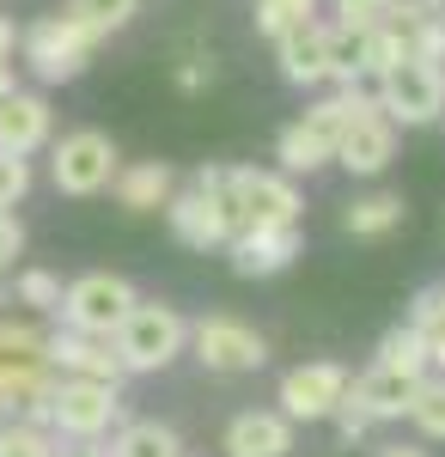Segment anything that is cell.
Segmentation results:
<instances>
[{
	"mask_svg": "<svg viewBox=\"0 0 445 457\" xmlns=\"http://www.w3.org/2000/svg\"><path fill=\"white\" fill-rule=\"evenodd\" d=\"M55 360H49V336L37 323H0V421L19 415L31 427H49V403H55Z\"/></svg>",
	"mask_w": 445,
	"mask_h": 457,
	"instance_id": "6da1fadb",
	"label": "cell"
},
{
	"mask_svg": "<svg viewBox=\"0 0 445 457\" xmlns=\"http://www.w3.org/2000/svg\"><path fill=\"white\" fill-rule=\"evenodd\" d=\"M196 177L214 183L232 232H244V226H299V213H306V202H299V189H293L287 171H244V165L220 171L214 165V171H196Z\"/></svg>",
	"mask_w": 445,
	"mask_h": 457,
	"instance_id": "7a4b0ae2",
	"label": "cell"
},
{
	"mask_svg": "<svg viewBox=\"0 0 445 457\" xmlns=\"http://www.w3.org/2000/svg\"><path fill=\"white\" fill-rule=\"evenodd\" d=\"M98 43H104V37L92 31V25H80L73 12H43L37 25H25V31H19L25 68H31L37 79H49V86H68V79H80Z\"/></svg>",
	"mask_w": 445,
	"mask_h": 457,
	"instance_id": "3957f363",
	"label": "cell"
},
{
	"mask_svg": "<svg viewBox=\"0 0 445 457\" xmlns=\"http://www.w3.org/2000/svg\"><path fill=\"white\" fill-rule=\"evenodd\" d=\"M183 348H189V323L172 305L135 299V312L122 317V329H116V353H122L129 372H165Z\"/></svg>",
	"mask_w": 445,
	"mask_h": 457,
	"instance_id": "277c9868",
	"label": "cell"
},
{
	"mask_svg": "<svg viewBox=\"0 0 445 457\" xmlns=\"http://www.w3.org/2000/svg\"><path fill=\"white\" fill-rule=\"evenodd\" d=\"M373 98H378V110H384L390 122L427 129V122L445 116V68H427V62L409 55V62H397L390 73L373 79Z\"/></svg>",
	"mask_w": 445,
	"mask_h": 457,
	"instance_id": "5b68a950",
	"label": "cell"
},
{
	"mask_svg": "<svg viewBox=\"0 0 445 457\" xmlns=\"http://www.w3.org/2000/svg\"><path fill=\"white\" fill-rule=\"evenodd\" d=\"M110 427H122V385L104 378H62L49 403V433L62 439H104Z\"/></svg>",
	"mask_w": 445,
	"mask_h": 457,
	"instance_id": "8992f818",
	"label": "cell"
},
{
	"mask_svg": "<svg viewBox=\"0 0 445 457\" xmlns=\"http://www.w3.org/2000/svg\"><path fill=\"white\" fill-rule=\"evenodd\" d=\"M135 299L140 293L122 281V275H80V281H68V293H62V323L116 342V329H122V317L135 312Z\"/></svg>",
	"mask_w": 445,
	"mask_h": 457,
	"instance_id": "52a82bcc",
	"label": "cell"
},
{
	"mask_svg": "<svg viewBox=\"0 0 445 457\" xmlns=\"http://www.w3.org/2000/svg\"><path fill=\"white\" fill-rule=\"evenodd\" d=\"M116 141L98 135V129H73L55 141V159H49V177H55V189L62 195H98L110 189V177H116Z\"/></svg>",
	"mask_w": 445,
	"mask_h": 457,
	"instance_id": "ba28073f",
	"label": "cell"
},
{
	"mask_svg": "<svg viewBox=\"0 0 445 457\" xmlns=\"http://www.w3.org/2000/svg\"><path fill=\"white\" fill-rule=\"evenodd\" d=\"M348 372L342 360H311V366H293L281 378V415L287 421H330L348 396Z\"/></svg>",
	"mask_w": 445,
	"mask_h": 457,
	"instance_id": "9c48e42d",
	"label": "cell"
},
{
	"mask_svg": "<svg viewBox=\"0 0 445 457\" xmlns=\"http://www.w3.org/2000/svg\"><path fill=\"white\" fill-rule=\"evenodd\" d=\"M189 348H196V360H202L207 372H256L263 360H269V342L250 329V323H239V317H202L196 329H189Z\"/></svg>",
	"mask_w": 445,
	"mask_h": 457,
	"instance_id": "30bf717a",
	"label": "cell"
},
{
	"mask_svg": "<svg viewBox=\"0 0 445 457\" xmlns=\"http://www.w3.org/2000/svg\"><path fill=\"white\" fill-rule=\"evenodd\" d=\"M165 226H172L177 245L189 250H226V238H232V220H226V208H220V195H214V183H189V189H172V202H165Z\"/></svg>",
	"mask_w": 445,
	"mask_h": 457,
	"instance_id": "8fae6325",
	"label": "cell"
},
{
	"mask_svg": "<svg viewBox=\"0 0 445 457\" xmlns=\"http://www.w3.org/2000/svg\"><path fill=\"white\" fill-rule=\"evenodd\" d=\"M49 360H55L62 378H104V385L129 378V366H122V353H116L110 336H86V329H68V323L49 336Z\"/></svg>",
	"mask_w": 445,
	"mask_h": 457,
	"instance_id": "7c38bea8",
	"label": "cell"
},
{
	"mask_svg": "<svg viewBox=\"0 0 445 457\" xmlns=\"http://www.w3.org/2000/svg\"><path fill=\"white\" fill-rule=\"evenodd\" d=\"M226 250H232V269L244 281H263V275H281L306 250V238H299V226H244L226 238Z\"/></svg>",
	"mask_w": 445,
	"mask_h": 457,
	"instance_id": "4fadbf2b",
	"label": "cell"
},
{
	"mask_svg": "<svg viewBox=\"0 0 445 457\" xmlns=\"http://www.w3.org/2000/svg\"><path fill=\"white\" fill-rule=\"evenodd\" d=\"M397 159V122L384 116V110H360L354 122H348V135L336 141V165L354 177H378L384 165Z\"/></svg>",
	"mask_w": 445,
	"mask_h": 457,
	"instance_id": "5bb4252c",
	"label": "cell"
},
{
	"mask_svg": "<svg viewBox=\"0 0 445 457\" xmlns=\"http://www.w3.org/2000/svg\"><path fill=\"white\" fill-rule=\"evenodd\" d=\"M415 372H397V366H384V360H373L360 378H348V403L354 409H366L373 421H403L415 403Z\"/></svg>",
	"mask_w": 445,
	"mask_h": 457,
	"instance_id": "9a60e30c",
	"label": "cell"
},
{
	"mask_svg": "<svg viewBox=\"0 0 445 457\" xmlns=\"http://www.w3.org/2000/svg\"><path fill=\"white\" fill-rule=\"evenodd\" d=\"M274 55H281V79L287 86H323L330 79V25H299V31L274 37Z\"/></svg>",
	"mask_w": 445,
	"mask_h": 457,
	"instance_id": "2e32d148",
	"label": "cell"
},
{
	"mask_svg": "<svg viewBox=\"0 0 445 457\" xmlns=\"http://www.w3.org/2000/svg\"><path fill=\"white\" fill-rule=\"evenodd\" d=\"M177 177L165 159H140V165H116V177H110V195H116V208L122 213H159L165 202H172Z\"/></svg>",
	"mask_w": 445,
	"mask_h": 457,
	"instance_id": "e0dca14e",
	"label": "cell"
},
{
	"mask_svg": "<svg viewBox=\"0 0 445 457\" xmlns=\"http://www.w3.org/2000/svg\"><path fill=\"white\" fill-rule=\"evenodd\" d=\"M293 452V421L281 409H250L226 427V457H287Z\"/></svg>",
	"mask_w": 445,
	"mask_h": 457,
	"instance_id": "ac0fdd59",
	"label": "cell"
},
{
	"mask_svg": "<svg viewBox=\"0 0 445 457\" xmlns=\"http://www.w3.org/2000/svg\"><path fill=\"white\" fill-rule=\"evenodd\" d=\"M43 141H49V104H43L37 92H19V86H13V92L0 98V146L31 159Z\"/></svg>",
	"mask_w": 445,
	"mask_h": 457,
	"instance_id": "d6986e66",
	"label": "cell"
},
{
	"mask_svg": "<svg viewBox=\"0 0 445 457\" xmlns=\"http://www.w3.org/2000/svg\"><path fill=\"white\" fill-rule=\"evenodd\" d=\"M274 159H281V171H287V177H311V171H323V165H336V146L299 116V122L274 141Z\"/></svg>",
	"mask_w": 445,
	"mask_h": 457,
	"instance_id": "ffe728a7",
	"label": "cell"
},
{
	"mask_svg": "<svg viewBox=\"0 0 445 457\" xmlns=\"http://www.w3.org/2000/svg\"><path fill=\"white\" fill-rule=\"evenodd\" d=\"M110 457H183V439L165 421H122Z\"/></svg>",
	"mask_w": 445,
	"mask_h": 457,
	"instance_id": "44dd1931",
	"label": "cell"
},
{
	"mask_svg": "<svg viewBox=\"0 0 445 457\" xmlns=\"http://www.w3.org/2000/svg\"><path fill=\"white\" fill-rule=\"evenodd\" d=\"M409 323L421 329V348H427V366L445 372V287H421L409 305Z\"/></svg>",
	"mask_w": 445,
	"mask_h": 457,
	"instance_id": "7402d4cb",
	"label": "cell"
},
{
	"mask_svg": "<svg viewBox=\"0 0 445 457\" xmlns=\"http://www.w3.org/2000/svg\"><path fill=\"white\" fill-rule=\"evenodd\" d=\"M342 226L354 238H384V232L403 226V195H360V202L342 213Z\"/></svg>",
	"mask_w": 445,
	"mask_h": 457,
	"instance_id": "603a6c76",
	"label": "cell"
},
{
	"mask_svg": "<svg viewBox=\"0 0 445 457\" xmlns=\"http://www.w3.org/2000/svg\"><path fill=\"white\" fill-rule=\"evenodd\" d=\"M330 79L336 86H366V31L330 25Z\"/></svg>",
	"mask_w": 445,
	"mask_h": 457,
	"instance_id": "cb8c5ba5",
	"label": "cell"
},
{
	"mask_svg": "<svg viewBox=\"0 0 445 457\" xmlns=\"http://www.w3.org/2000/svg\"><path fill=\"white\" fill-rule=\"evenodd\" d=\"M409 421L421 439H445V372H421V385H415V403H409Z\"/></svg>",
	"mask_w": 445,
	"mask_h": 457,
	"instance_id": "d4e9b609",
	"label": "cell"
},
{
	"mask_svg": "<svg viewBox=\"0 0 445 457\" xmlns=\"http://www.w3.org/2000/svg\"><path fill=\"white\" fill-rule=\"evenodd\" d=\"M378 360L384 366H397V372H427V348H421V329L415 323H397V329H384V342H378Z\"/></svg>",
	"mask_w": 445,
	"mask_h": 457,
	"instance_id": "484cf974",
	"label": "cell"
},
{
	"mask_svg": "<svg viewBox=\"0 0 445 457\" xmlns=\"http://www.w3.org/2000/svg\"><path fill=\"white\" fill-rule=\"evenodd\" d=\"M0 457H55V433L6 415V421H0Z\"/></svg>",
	"mask_w": 445,
	"mask_h": 457,
	"instance_id": "4316f807",
	"label": "cell"
},
{
	"mask_svg": "<svg viewBox=\"0 0 445 457\" xmlns=\"http://www.w3.org/2000/svg\"><path fill=\"white\" fill-rule=\"evenodd\" d=\"M317 19V0H256V31L263 37H287Z\"/></svg>",
	"mask_w": 445,
	"mask_h": 457,
	"instance_id": "83f0119b",
	"label": "cell"
},
{
	"mask_svg": "<svg viewBox=\"0 0 445 457\" xmlns=\"http://www.w3.org/2000/svg\"><path fill=\"white\" fill-rule=\"evenodd\" d=\"M68 12L80 19V25H92L98 37H110L140 12V0H68Z\"/></svg>",
	"mask_w": 445,
	"mask_h": 457,
	"instance_id": "f1b7e54d",
	"label": "cell"
},
{
	"mask_svg": "<svg viewBox=\"0 0 445 457\" xmlns=\"http://www.w3.org/2000/svg\"><path fill=\"white\" fill-rule=\"evenodd\" d=\"M409 55L427 62V68H445V12L440 6H427V12L409 25Z\"/></svg>",
	"mask_w": 445,
	"mask_h": 457,
	"instance_id": "f546056e",
	"label": "cell"
},
{
	"mask_svg": "<svg viewBox=\"0 0 445 457\" xmlns=\"http://www.w3.org/2000/svg\"><path fill=\"white\" fill-rule=\"evenodd\" d=\"M62 275H49V269H25L19 281H13V299L19 305H31V312H62Z\"/></svg>",
	"mask_w": 445,
	"mask_h": 457,
	"instance_id": "4dcf8cb0",
	"label": "cell"
},
{
	"mask_svg": "<svg viewBox=\"0 0 445 457\" xmlns=\"http://www.w3.org/2000/svg\"><path fill=\"white\" fill-rule=\"evenodd\" d=\"M25 189H31V159L0 146V208H19V202H25Z\"/></svg>",
	"mask_w": 445,
	"mask_h": 457,
	"instance_id": "1f68e13d",
	"label": "cell"
},
{
	"mask_svg": "<svg viewBox=\"0 0 445 457\" xmlns=\"http://www.w3.org/2000/svg\"><path fill=\"white\" fill-rule=\"evenodd\" d=\"M390 12H397V0H336V25H348V31H373Z\"/></svg>",
	"mask_w": 445,
	"mask_h": 457,
	"instance_id": "d6a6232c",
	"label": "cell"
},
{
	"mask_svg": "<svg viewBox=\"0 0 445 457\" xmlns=\"http://www.w3.org/2000/svg\"><path fill=\"white\" fill-rule=\"evenodd\" d=\"M330 421H336V427H342V439H348V445H354V439H366V433H373V415H366V409H354V403H348V396H342V409H336V415H330Z\"/></svg>",
	"mask_w": 445,
	"mask_h": 457,
	"instance_id": "836d02e7",
	"label": "cell"
},
{
	"mask_svg": "<svg viewBox=\"0 0 445 457\" xmlns=\"http://www.w3.org/2000/svg\"><path fill=\"white\" fill-rule=\"evenodd\" d=\"M19 250H25V226L0 208V269H13V256H19Z\"/></svg>",
	"mask_w": 445,
	"mask_h": 457,
	"instance_id": "e575fe53",
	"label": "cell"
},
{
	"mask_svg": "<svg viewBox=\"0 0 445 457\" xmlns=\"http://www.w3.org/2000/svg\"><path fill=\"white\" fill-rule=\"evenodd\" d=\"M207 79H214V68H207V62H183V68H177V86H183V92H202Z\"/></svg>",
	"mask_w": 445,
	"mask_h": 457,
	"instance_id": "d590c367",
	"label": "cell"
},
{
	"mask_svg": "<svg viewBox=\"0 0 445 457\" xmlns=\"http://www.w3.org/2000/svg\"><path fill=\"white\" fill-rule=\"evenodd\" d=\"M373 457H433L427 445H403V439H390V445H378Z\"/></svg>",
	"mask_w": 445,
	"mask_h": 457,
	"instance_id": "8d00e7d4",
	"label": "cell"
},
{
	"mask_svg": "<svg viewBox=\"0 0 445 457\" xmlns=\"http://www.w3.org/2000/svg\"><path fill=\"white\" fill-rule=\"evenodd\" d=\"M13 49H19V31H13V19L0 12V62H13Z\"/></svg>",
	"mask_w": 445,
	"mask_h": 457,
	"instance_id": "74e56055",
	"label": "cell"
},
{
	"mask_svg": "<svg viewBox=\"0 0 445 457\" xmlns=\"http://www.w3.org/2000/svg\"><path fill=\"white\" fill-rule=\"evenodd\" d=\"M55 457H110V452H98L92 439H73V452H62V445H55Z\"/></svg>",
	"mask_w": 445,
	"mask_h": 457,
	"instance_id": "f35d334b",
	"label": "cell"
},
{
	"mask_svg": "<svg viewBox=\"0 0 445 457\" xmlns=\"http://www.w3.org/2000/svg\"><path fill=\"white\" fill-rule=\"evenodd\" d=\"M6 92H13V68L0 62V98H6Z\"/></svg>",
	"mask_w": 445,
	"mask_h": 457,
	"instance_id": "ab89813d",
	"label": "cell"
},
{
	"mask_svg": "<svg viewBox=\"0 0 445 457\" xmlns=\"http://www.w3.org/2000/svg\"><path fill=\"white\" fill-rule=\"evenodd\" d=\"M433 6H445V0H433Z\"/></svg>",
	"mask_w": 445,
	"mask_h": 457,
	"instance_id": "60d3db41",
	"label": "cell"
}]
</instances>
